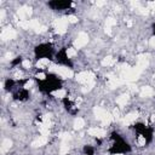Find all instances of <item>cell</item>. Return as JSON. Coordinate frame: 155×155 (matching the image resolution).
Instances as JSON below:
<instances>
[{"instance_id": "6da1fadb", "label": "cell", "mask_w": 155, "mask_h": 155, "mask_svg": "<svg viewBox=\"0 0 155 155\" xmlns=\"http://www.w3.org/2000/svg\"><path fill=\"white\" fill-rule=\"evenodd\" d=\"M53 53H54V48L48 42H42V44L38 45L34 48L35 58L39 59V61H41V59H52Z\"/></svg>"}, {"instance_id": "7a4b0ae2", "label": "cell", "mask_w": 155, "mask_h": 155, "mask_svg": "<svg viewBox=\"0 0 155 155\" xmlns=\"http://www.w3.org/2000/svg\"><path fill=\"white\" fill-rule=\"evenodd\" d=\"M47 5L52 10H68L73 5V2L71 1H50Z\"/></svg>"}, {"instance_id": "3957f363", "label": "cell", "mask_w": 155, "mask_h": 155, "mask_svg": "<svg viewBox=\"0 0 155 155\" xmlns=\"http://www.w3.org/2000/svg\"><path fill=\"white\" fill-rule=\"evenodd\" d=\"M84 154L85 155H94V148L92 145H84Z\"/></svg>"}, {"instance_id": "277c9868", "label": "cell", "mask_w": 155, "mask_h": 155, "mask_svg": "<svg viewBox=\"0 0 155 155\" xmlns=\"http://www.w3.org/2000/svg\"><path fill=\"white\" fill-rule=\"evenodd\" d=\"M153 34L155 35V24H153Z\"/></svg>"}, {"instance_id": "5b68a950", "label": "cell", "mask_w": 155, "mask_h": 155, "mask_svg": "<svg viewBox=\"0 0 155 155\" xmlns=\"http://www.w3.org/2000/svg\"><path fill=\"white\" fill-rule=\"evenodd\" d=\"M67 155H68V154H67Z\"/></svg>"}]
</instances>
